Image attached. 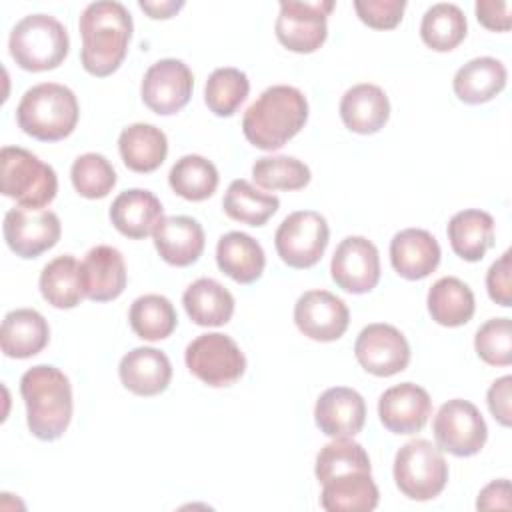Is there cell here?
<instances>
[{
    "label": "cell",
    "mask_w": 512,
    "mask_h": 512,
    "mask_svg": "<svg viewBox=\"0 0 512 512\" xmlns=\"http://www.w3.org/2000/svg\"><path fill=\"white\" fill-rule=\"evenodd\" d=\"M468 32V22L460 6L452 2L432 4L420 22L422 42L436 52L454 50Z\"/></svg>",
    "instance_id": "cell-36"
},
{
    "label": "cell",
    "mask_w": 512,
    "mask_h": 512,
    "mask_svg": "<svg viewBox=\"0 0 512 512\" xmlns=\"http://www.w3.org/2000/svg\"><path fill=\"white\" fill-rule=\"evenodd\" d=\"M164 218L162 202L154 192L144 188H130L120 192L110 206L112 226L126 238L142 240L154 232Z\"/></svg>",
    "instance_id": "cell-23"
},
{
    "label": "cell",
    "mask_w": 512,
    "mask_h": 512,
    "mask_svg": "<svg viewBox=\"0 0 512 512\" xmlns=\"http://www.w3.org/2000/svg\"><path fill=\"white\" fill-rule=\"evenodd\" d=\"M512 506L510 500V480L500 478L486 484L476 500L478 510H508Z\"/></svg>",
    "instance_id": "cell-47"
},
{
    "label": "cell",
    "mask_w": 512,
    "mask_h": 512,
    "mask_svg": "<svg viewBox=\"0 0 512 512\" xmlns=\"http://www.w3.org/2000/svg\"><path fill=\"white\" fill-rule=\"evenodd\" d=\"M328 240V222L316 210H298L288 214L274 234V246L280 260L298 270L318 264L324 256Z\"/></svg>",
    "instance_id": "cell-9"
},
{
    "label": "cell",
    "mask_w": 512,
    "mask_h": 512,
    "mask_svg": "<svg viewBox=\"0 0 512 512\" xmlns=\"http://www.w3.org/2000/svg\"><path fill=\"white\" fill-rule=\"evenodd\" d=\"M154 248L170 266H190L204 252V228L192 216H164L152 232Z\"/></svg>",
    "instance_id": "cell-20"
},
{
    "label": "cell",
    "mask_w": 512,
    "mask_h": 512,
    "mask_svg": "<svg viewBox=\"0 0 512 512\" xmlns=\"http://www.w3.org/2000/svg\"><path fill=\"white\" fill-rule=\"evenodd\" d=\"M354 356L368 374L388 378L406 370L410 344L396 326L374 322L360 330L354 342Z\"/></svg>",
    "instance_id": "cell-13"
},
{
    "label": "cell",
    "mask_w": 512,
    "mask_h": 512,
    "mask_svg": "<svg viewBox=\"0 0 512 512\" xmlns=\"http://www.w3.org/2000/svg\"><path fill=\"white\" fill-rule=\"evenodd\" d=\"M118 376L126 390L136 396L162 394L172 380L170 358L152 346H138L122 356Z\"/></svg>",
    "instance_id": "cell-21"
},
{
    "label": "cell",
    "mask_w": 512,
    "mask_h": 512,
    "mask_svg": "<svg viewBox=\"0 0 512 512\" xmlns=\"http://www.w3.org/2000/svg\"><path fill=\"white\" fill-rule=\"evenodd\" d=\"M330 274L338 288L350 294H366L380 282V254L364 236H346L334 250Z\"/></svg>",
    "instance_id": "cell-15"
},
{
    "label": "cell",
    "mask_w": 512,
    "mask_h": 512,
    "mask_svg": "<svg viewBox=\"0 0 512 512\" xmlns=\"http://www.w3.org/2000/svg\"><path fill=\"white\" fill-rule=\"evenodd\" d=\"M8 248L20 258H38L54 248L62 234V224L56 212L40 208L14 206L6 212L2 224Z\"/></svg>",
    "instance_id": "cell-12"
},
{
    "label": "cell",
    "mask_w": 512,
    "mask_h": 512,
    "mask_svg": "<svg viewBox=\"0 0 512 512\" xmlns=\"http://www.w3.org/2000/svg\"><path fill=\"white\" fill-rule=\"evenodd\" d=\"M84 294L92 302L116 300L128 282L126 262L118 248L98 244L90 248L80 262Z\"/></svg>",
    "instance_id": "cell-19"
},
{
    "label": "cell",
    "mask_w": 512,
    "mask_h": 512,
    "mask_svg": "<svg viewBox=\"0 0 512 512\" xmlns=\"http://www.w3.org/2000/svg\"><path fill=\"white\" fill-rule=\"evenodd\" d=\"M182 304L198 326H224L234 314V296L214 278L194 280L184 290Z\"/></svg>",
    "instance_id": "cell-33"
},
{
    "label": "cell",
    "mask_w": 512,
    "mask_h": 512,
    "mask_svg": "<svg viewBox=\"0 0 512 512\" xmlns=\"http://www.w3.org/2000/svg\"><path fill=\"white\" fill-rule=\"evenodd\" d=\"M340 118L350 132L376 134L390 118V100L376 84H356L340 100Z\"/></svg>",
    "instance_id": "cell-24"
},
{
    "label": "cell",
    "mask_w": 512,
    "mask_h": 512,
    "mask_svg": "<svg viewBox=\"0 0 512 512\" xmlns=\"http://www.w3.org/2000/svg\"><path fill=\"white\" fill-rule=\"evenodd\" d=\"M486 290L492 302L502 308L512 306V250H506L486 272Z\"/></svg>",
    "instance_id": "cell-44"
},
{
    "label": "cell",
    "mask_w": 512,
    "mask_h": 512,
    "mask_svg": "<svg viewBox=\"0 0 512 512\" xmlns=\"http://www.w3.org/2000/svg\"><path fill=\"white\" fill-rule=\"evenodd\" d=\"M70 180L80 196L98 200L108 196L116 186V170L106 156L98 152H86L72 162Z\"/></svg>",
    "instance_id": "cell-41"
},
{
    "label": "cell",
    "mask_w": 512,
    "mask_h": 512,
    "mask_svg": "<svg viewBox=\"0 0 512 512\" xmlns=\"http://www.w3.org/2000/svg\"><path fill=\"white\" fill-rule=\"evenodd\" d=\"M132 332L148 342L168 338L178 326V314L172 302L162 294L138 296L128 312Z\"/></svg>",
    "instance_id": "cell-37"
},
{
    "label": "cell",
    "mask_w": 512,
    "mask_h": 512,
    "mask_svg": "<svg viewBox=\"0 0 512 512\" xmlns=\"http://www.w3.org/2000/svg\"><path fill=\"white\" fill-rule=\"evenodd\" d=\"M510 400H512V376L506 374V376L494 380L486 394L490 414L494 416L496 422H500L506 428L512 424V402Z\"/></svg>",
    "instance_id": "cell-45"
},
{
    "label": "cell",
    "mask_w": 512,
    "mask_h": 512,
    "mask_svg": "<svg viewBox=\"0 0 512 512\" xmlns=\"http://www.w3.org/2000/svg\"><path fill=\"white\" fill-rule=\"evenodd\" d=\"M450 246L466 262H478L494 244V218L476 208L456 212L446 228Z\"/></svg>",
    "instance_id": "cell-30"
},
{
    "label": "cell",
    "mask_w": 512,
    "mask_h": 512,
    "mask_svg": "<svg viewBox=\"0 0 512 512\" xmlns=\"http://www.w3.org/2000/svg\"><path fill=\"white\" fill-rule=\"evenodd\" d=\"M474 10L478 22L492 32H508L512 26V6L506 0H478Z\"/></svg>",
    "instance_id": "cell-46"
},
{
    "label": "cell",
    "mask_w": 512,
    "mask_h": 512,
    "mask_svg": "<svg viewBox=\"0 0 512 512\" xmlns=\"http://www.w3.org/2000/svg\"><path fill=\"white\" fill-rule=\"evenodd\" d=\"M438 240L422 228H404L390 240V262L398 276L406 280H422L440 264Z\"/></svg>",
    "instance_id": "cell-22"
},
{
    "label": "cell",
    "mask_w": 512,
    "mask_h": 512,
    "mask_svg": "<svg viewBox=\"0 0 512 512\" xmlns=\"http://www.w3.org/2000/svg\"><path fill=\"white\" fill-rule=\"evenodd\" d=\"M332 10V0H282L274 24L278 42L296 54L316 52L326 42L328 14Z\"/></svg>",
    "instance_id": "cell-11"
},
{
    "label": "cell",
    "mask_w": 512,
    "mask_h": 512,
    "mask_svg": "<svg viewBox=\"0 0 512 512\" xmlns=\"http://www.w3.org/2000/svg\"><path fill=\"white\" fill-rule=\"evenodd\" d=\"M294 324L310 340L334 342L344 336L350 312L342 298L328 290H306L294 304Z\"/></svg>",
    "instance_id": "cell-16"
},
{
    "label": "cell",
    "mask_w": 512,
    "mask_h": 512,
    "mask_svg": "<svg viewBox=\"0 0 512 512\" xmlns=\"http://www.w3.org/2000/svg\"><path fill=\"white\" fill-rule=\"evenodd\" d=\"M50 340L46 318L34 308L10 310L2 320L0 346L4 356L24 360L40 354Z\"/></svg>",
    "instance_id": "cell-25"
},
{
    "label": "cell",
    "mask_w": 512,
    "mask_h": 512,
    "mask_svg": "<svg viewBox=\"0 0 512 512\" xmlns=\"http://www.w3.org/2000/svg\"><path fill=\"white\" fill-rule=\"evenodd\" d=\"M308 120L306 96L288 84L266 88L244 112L242 132L258 150H278L292 140Z\"/></svg>",
    "instance_id": "cell-2"
},
{
    "label": "cell",
    "mask_w": 512,
    "mask_h": 512,
    "mask_svg": "<svg viewBox=\"0 0 512 512\" xmlns=\"http://www.w3.org/2000/svg\"><path fill=\"white\" fill-rule=\"evenodd\" d=\"M140 10H144L150 18L154 20H166L172 18L178 10L184 8V2H176V0H140L138 2Z\"/></svg>",
    "instance_id": "cell-48"
},
{
    "label": "cell",
    "mask_w": 512,
    "mask_h": 512,
    "mask_svg": "<svg viewBox=\"0 0 512 512\" xmlns=\"http://www.w3.org/2000/svg\"><path fill=\"white\" fill-rule=\"evenodd\" d=\"M0 188L18 206L40 210L56 198L58 176L30 150L4 146L0 152Z\"/></svg>",
    "instance_id": "cell-6"
},
{
    "label": "cell",
    "mask_w": 512,
    "mask_h": 512,
    "mask_svg": "<svg viewBox=\"0 0 512 512\" xmlns=\"http://www.w3.org/2000/svg\"><path fill=\"white\" fill-rule=\"evenodd\" d=\"M508 80L506 66L492 56H478L460 66L454 74L452 88L464 104H484L498 96Z\"/></svg>",
    "instance_id": "cell-28"
},
{
    "label": "cell",
    "mask_w": 512,
    "mask_h": 512,
    "mask_svg": "<svg viewBox=\"0 0 512 512\" xmlns=\"http://www.w3.org/2000/svg\"><path fill=\"white\" fill-rule=\"evenodd\" d=\"M12 60L28 72L58 68L70 50L66 26L48 14H28L16 22L8 38Z\"/></svg>",
    "instance_id": "cell-5"
},
{
    "label": "cell",
    "mask_w": 512,
    "mask_h": 512,
    "mask_svg": "<svg viewBox=\"0 0 512 512\" xmlns=\"http://www.w3.org/2000/svg\"><path fill=\"white\" fill-rule=\"evenodd\" d=\"M394 482L398 490L418 502L436 498L448 482V462L430 440L406 442L394 456Z\"/></svg>",
    "instance_id": "cell-7"
},
{
    "label": "cell",
    "mask_w": 512,
    "mask_h": 512,
    "mask_svg": "<svg viewBox=\"0 0 512 512\" xmlns=\"http://www.w3.org/2000/svg\"><path fill=\"white\" fill-rule=\"evenodd\" d=\"M20 394L32 436L44 442L58 440L70 426L74 410L68 376L50 364L32 366L20 378Z\"/></svg>",
    "instance_id": "cell-3"
},
{
    "label": "cell",
    "mask_w": 512,
    "mask_h": 512,
    "mask_svg": "<svg viewBox=\"0 0 512 512\" xmlns=\"http://www.w3.org/2000/svg\"><path fill=\"white\" fill-rule=\"evenodd\" d=\"M378 500L380 492L372 472H350L322 482L320 506L328 512H370Z\"/></svg>",
    "instance_id": "cell-29"
},
{
    "label": "cell",
    "mask_w": 512,
    "mask_h": 512,
    "mask_svg": "<svg viewBox=\"0 0 512 512\" xmlns=\"http://www.w3.org/2000/svg\"><path fill=\"white\" fill-rule=\"evenodd\" d=\"M474 350L478 358L490 366L512 364V324L510 318L486 320L474 336Z\"/></svg>",
    "instance_id": "cell-42"
},
{
    "label": "cell",
    "mask_w": 512,
    "mask_h": 512,
    "mask_svg": "<svg viewBox=\"0 0 512 512\" xmlns=\"http://www.w3.org/2000/svg\"><path fill=\"white\" fill-rule=\"evenodd\" d=\"M218 180L220 176L214 162L200 154H186L178 158L168 172L170 188L190 202L208 200L216 192Z\"/></svg>",
    "instance_id": "cell-35"
},
{
    "label": "cell",
    "mask_w": 512,
    "mask_h": 512,
    "mask_svg": "<svg viewBox=\"0 0 512 512\" xmlns=\"http://www.w3.org/2000/svg\"><path fill=\"white\" fill-rule=\"evenodd\" d=\"M432 414L430 394L414 384L402 382L380 394L378 416L382 426L392 434L420 432Z\"/></svg>",
    "instance_id": "cell-17"
},
{
    "label": "cell",
    "mask_w": 512,
    "mask_h": 512,
    "mask_svg": "<svg viewBox=\"0 0 512 512\" xmlns=\"http://www.w3.org/2000/svg\"><path fill=\"white\" fill-rule=\"evenodd\" d=\"M194 90L192 70L178 58H162L154 62L142 78V102L160 116L180 112Z\"/></svg>",
    "instance_id": "cell-14"
},
{
    "label": "cell",
    "mask_w": 512,
    "mask_h": 512,
    "mask_svg": "<svg viewBox=\"0 0 512 512\" xmlns=\"http://www.w3.org/2000/svg\"><path fill=\"white\" fill-rule=\"evenodd\" d=\"M78 28L82 36V68L96 78L114 74L124 62L132 40L134 24L128 8L114 0L92 2L82 10Z\"/></svg>",
    "instance_id": "cell-1"
},
{
    "label": "cell",
    "mask_w": 512,
    "mask_h": 512,
    "mask_svg": "<svg viewBox=\"0 0 512 512\" xmlns=\"http://www.w3.org/2000/svg\"><path fill=\"white\" fill-rule=\"evenodd\" d=\"M118 152L128 170L148 174L158 170L166 160L168 138L158 126L136 122L120 132Z\"/></svg>",
    "instance_id": "cell-27"
},
{
    "label": "cell",
    "mask_w": 512,
    "mask_h": 512,
    "mask_svg": "<svg viewBox=\"0 0 512 512\" xmlns=\"http://www.w3.org/2000/svg\"><path fill=\"white\" fill-rule=\"evenodd\" d=\"M216 264L234 282L252 284L264 272L266 254L250 234L232 230L218 238Z\"/></svg>",
    "instance_id": "cell-26"
},
{
    "label": "cell",
    "mask_w": 512,
    "mask_h": 512,
    "mask_svg": "<svg viewBox=\"0 0 512 512\" xmlns=\"http://www.w3.org/2000/svg\"><path fill=\"white\" fill-rule=\"evenodd\" d=\"M428 314L432 320L446 328H458L472 320L476 310L474 292L466 282L456 276L438 278L426 296Z\"/></svg>",
    "instance_id": "cell-31"
},
{
    "label": "cell",
    "mask_w": 512,
    "mask_h": 512,
    "mask_svg": "<svg viewBox=\"0 0 512 512\" xmlns=\"http://www.w3.org/2000/svg\"><path fill=\"white\" fill-rule=\"evenodd\" d=\"M252 178L264 190H302L312 174L294 156H262L252 164Z\"/></svg>",
    "instance_id": "cell-40"
},
{
    "label": "cell",
    "mask_w": 512,
    "mask_h": 512,
    "mask_svg": "<svg viewBox=\"0 0 512 512\" xmlns=\"http://www.w3.org/2000/svg\"><path fill=\"white\" fill-rule=\"evenodd\" d=\"M278 206V196L258 190L244 178L232 180L222 200L226 216L248 226H264L278 212Z\"/></svg>",
    "instance_id": "cell-34"
},
{
    "label": "cell",
    "mask_w": 512,
    "mask_h": 512,
    "mask_svg": "<svg viewBox=\"0 0 512 512\" xmlns=\"http://www.w3.org/2000/svg\"><path fill=\"white\" fill-rule=\"evenodd\" d=\"M38 288L50 306L58 310L76 308L86 298L80 262L72 254L56 256L42 268Z\"/></svg>",
    "instance_id": "cell-32"
},
{
    "label": "cell",
    "mask_w": 512,
    "mask_h": 512,
    "mask_svg": "<svg viewBox=\"0 0 512 512\" xmlns=\"http://www.w3.org/2000/svg\"><path fill=\"white\" fill-rule=\"evenodd\" d=\"M80 116L76 94L58 82H42L24 92L16 108V122L24 134L56 142L68 138Z\"/></svg>",
    "instance_id": "cell-4"
},
{
    "label": "cell",
    "mask_w": 512,
    "mask_h": 512,
    "mask_svg": "<svg viewBox=\"0 0 512 512\" xmlns=\"http://www.w3.org/2000/svg\"><path fill=\"white\" fill-rule=\"evenodd\" d=\"M314 420L324 436L352 438L364 428L366 402L354 388H328L316 400Z\"/></svg>",
    "instance_id": "cell-18"
},
{
    "label": "cell",
    "mask_w": 512,
    "mask_h": 512,
    "mask_svg": "<svg viewBox=\"0 0 512 512\" xmlns=\"http://www.w3.org/2000/svg\"><path fill=\"white\" fill-rule=\"evenodd\" d=\"M432 432L436 446L456 458L478 454L488 438L484 416L476 404L462 398H452L438 408L432 420Z\"/></svg>",
    "instance_id": "cell-10"
},
{
    "label": "cell",
    "mask_w": 512,
    "mask_h": 512,
    "mask_svg": "<svg viewBox=\"0 0 512 512\" xmlns=\"http://www.w3.org/2000/svg\"><path fill=\"white\" fill-rule=\"evenodd\" d=\"M350 472H372L368 452L362 444L354 442L352 438H334L324 448H320L314 466V474L320 484Z\"/></svg>",
    "instance_id": "cell-39"
},
{
    "label": "cell",
    "mask_w": 512,
    "mask_h": 512,
    "mask_svg": "<svg viewBox=\"0 0 512 512\" xmlns=\"http://www.w3.org/2000/svg\"><path fill=\"white\" fill-rule=\"evenodd\" d=\"M358 18L374 30H392L402 22L406 10L404 0H356Z\"/></svg>",
    "instance_id": "cell-43"
},
{
    "label": "cell",
    "mask_w": 512,
    "mask_h": 512,
    "mask_svg": "<svg viewBox=\"0 0 512 512\" xmlns=\"http://www.w3.org/2000/svg\"><path fill=\"white\" fill-rule=\"evenodd\" d=\"M250 92V80L246 72L226 66L216 68L204 86V102L208 110L220 118L232 116Z\"/></svg>",
    "instance_id": "cell-38"
},
{
    "label": "cell",
    "mask_w": 512,
    "mask_h": 512,
    "mask_svg": "<svg viewBox=\"0 0 512 512\" xmlns=\"http://www.w3.org/2000/svg\"><path fill=\"white\" fill-rule=\"evenodd\" d=\"M186 368L200 382L224 388L238 382L246 372V356L240 346L222 332L196 336L184 352Z\"/></svg>",
    "instance_id": "cell-8"
}]
</instances>
